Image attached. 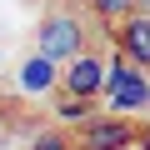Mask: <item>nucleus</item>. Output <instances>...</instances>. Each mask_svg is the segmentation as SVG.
Returning <instances> with one entry per match:
<instances>
[{
	"label": "nucleus",
	"instance_id": "nucleus-1",
	"mask_svg": "<svg viewBox=\"0 0 150 150\" xmlns=\"http://www.w3.org/2000/svg\"><path fill=\"white\" fill-rule=\"evenodd\" d=\"M105 95H110V110H140V105H150V80L125 60V55H115L110 65H105V85H100Z\"/></svg>",
	"mask_w": 150,
	"mask_h": 150
},
{
	"label": "nucleus",
	"instance_id": "nucleus-2",
	"mask_svg": "<svg viewBox=\"0 0 150 150\" xmlns=\"http://www.w3.org/2000/svg\"><path fill=\"white\" fill-rule=\"evenodd\" d=\"M40 55L55 60V65H65V60H75V55H85V30H80V20L65 15V10L45 15V20H40Z\"/></svg>",
	"mask_w": 150,
	"mask_h": 150
},
{
	"label": "nucleus",
	"instance_id": "nucleus-3",
	"mask_svg": "<svg viewBox=\"0 0 150 150\" xmlns=\"http://www.w3.org/2000/svg\"><path fill=\"white\" fill-rule=\"evenodd\" d=\"M130 145H135V125L125 115L85 120V130H80V150H130Z\"/></svg>",
	"mask_w": 150,
	"mask_h": 150
},
{
	"label": "nucleus",
	"instance_id": "nucleus-4",
	"mask_svg": "<svg viewBox=\"0 0 150 150\" xmlns=\"http://www.w3.org/2000/svg\"><path fill=\"white\" fill-rule=\"evenodd\" d=\"M60 85H65V95H80V100L100 95V85H105V60H95V55H75V60H65Z\"/></svg>",
	"mask_w": 150,
	"mask_h": 150
},
{
	"label": "nucleus",
	"instance_id": "nucleus-5",
	"mask_svg": "<svg viewBox=\"0 0 150 150\" xmlns=\"http://www.w3.org/2000/svg\"><path fill=\"white\" fill-rule=\"evenodd\" d=\"M115 40H120V55L130 65H145L150 70V15H120Z\"/></svg>",
	"mask_w": 150,
	"mask_h": 150
},
{
	"label": "nucleus",
	"instance_id": "nucleus-6",
	"mask_svg": "<svg viewBox=\"0 0 150 150\" xmlns=\"http://www.w3.org/2000/svg\"><path fill=\"white\" fill-rule=\"evenodd\" d=\"M55 80H60V70H55V60H45V55H30V60L20 65V90H30V95L50 90Z\"/></svg>",
	"mask_w": 150,
	"mask_h": 150
},
{
	"label": "nucleus",
	"instance_id": "nucleus-7",
	"mask_svg": "<svg viewBox=\"0 0 150 150\" xmlns=\"http://www.w3.org/2000/svg\"><path fill=\"white\" fill-rule=\"evenodd\" d=\"M55 115H60V120H90V100H80V95H60Z\"/></svg>",
	"mask_w": 150,
	"mask_h": 150
},
{
	"label": "nucleus",
	"instance_id": "nucleus-8",
	"mask_svg": "<svg viewBox=\"0 0 150 150\" xmlns=\"http://www.w3.org/2000/svg\"><path fill=\"white\" fill-rule=\"evenodd\" d=\"M90 5H95L105 20H120V15H130V10H135V0H90Z\"/></svg>",
	"mask_w": 150,
	"mask_h": 150
},
{
	"label": "nucleus",
	"instance_id": "nucleus-9",
	"mask_svg": "<svg viewBox=\"0 0 150 150\" xmlns=\"http://www.w3.org/2000/svg\"><path fill=\"white\" fill-rule=\"evenodd\" d=\"M30 150H70V140L60 135V130H45V135H35V145Z\"/></svg>",
	"mask_w": 150,
	"mask_h": 150
},
{
	"label": "nucleus",
	"instance_id": "nucleus-10",
	"mask_svg": "<svg viewBox=\"0 0 150 150\" xmlns=\"http://www.w3.org/2000/svg\"><path fill=\"white\" fill-rule=\"evenodd\" d=\"M135 145H140V150H150V125H145V130H135Z\"/></svg>",
	"mask_w": 150,
	"mask_h": 150
}]
</instances>
